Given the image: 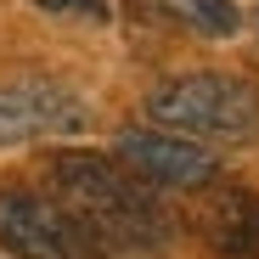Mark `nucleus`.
<instances>
[{
	"label": "nucleus",
	"instance_id": "f257e3e1",
	"mask_svg": "<svg viewBox=\"0 0 259 259\" xmlns=\"http://www.w3.org/2000/svg\"><path fill=\"white\" fill-rule=\"evenodd\" d=\"M57 203L91 231L102 248H163L175 220L169 208L147 192L141 175H124L118 163L96 152H57L46 163Z\"/></svg>",
	"mask_w": 259,
	"mask_h": 259
},
{
	"label": "nucleus",
	"instance_id": "f03ea898",
	"mask_svg": "<svg viewBox=\"0 0 259 259\" xmlns=\"http://www.w3.org/2000/svg\"><path fill=\"white\" fill-rule=\"evenodd\" d=\"M147 118L192 141L248 147L259 141V91L231 73H181L147 96Z\"/></svg>",
	"mask_w": 259,
	"mask_h": 259
},
{
	"label": "nucleus",
	"instance_id": "7ed1b4c3",
	"mask_svg": "<svg viewBox=\"0 0 259 259\" xmlns=\"http://www.w3.org/2000/svg\"><path fill=\"white\" fill-rule=\"evenodd\" d=\"M0 248L17 259H102L107 253L57 197H39L23 186L0 192Z\"/></svg>",
	"mask_w": 259,
	"mask_h": 259
},
{
	"label": "nucleus",
	"instance_id": "20e7f679",
	"mask_svg": "<svg viewBox=\"0 0 259 259\" xmlns=\"http://www.w3.org/2000/svg\"><path fill=\"white\" fill-rule=\"evenodd\" d=\"M84 107L68 84L57 79H6L0 84V147H23V141H46V136H79Z\"/></svg>",
	"mask_w": 259,
	"mask_h": 259
},
{
	"label": "nucleus",
	"instance_id": "39448f33",
	"mask_svg": "<svg viewBox=\"0 0 259 259\" xmlns=\"http://www.w3.org/2000/svg\"><path fill=\"white\" fill-rule=\"evenodd\" d=\"M118 163H130L147 186L163 192H186V186H208L214 163L203 147H192V136H175V130H118Z\"/></svg>",
	"mask_w": 259,
	"mask_h": 259
},
{
	"label": "nucleus",
	"instance_id": "423d86ee",
	"mask_svg": "<svg viewBox=\"0 0 259 259\" xmlns=\"http://www.w3.org/2000/svg\"><path fill=\"white\" fill-rule=\"evenodd\" d=\"M203 231L226 259H259V192L226 186L203 208Z\"/></svg>",
	"mask_w": 259,
	"mask_h": 259
},
{
	"label": "nucleus",
	"instance_id": "0eeeda50",
	"mask_svg": "<svg viewBox=\"0 0 259 259\" xmlns=\"http://www.w3.org/2000/svg\"><path fill=\"white\" fill-rule=\"evenodd\" d=\"M163 12L181 17V23L197 28V34H214V39H226V34L242 28V12L231 6V0H163Z\"/></svg>",
	"mask_w": 259,
	"mask_h": 259
},
{
	"label": "nucleus",
	"instance_id": "6e6552de",
	"mask_svg": "<svg viewBox=\"0 0 259 259\" xmlns=\"http://www.w3.org/2000/svg\"><path fill=\"white\" fill-rule=\"evenodd\" d=\"M46 12H102V0H39Z\"/></svg>",
	"mask_w": 259,
	"mask_h": 259
},
{
	"label": "nucleus",
	"instance_id": "1a4fd4ad",
	"mask_svg": "<svg viewBox=\"0 0 259 259\" xmlns=\"http://www.w3.org/2000/svg\"><path fill=\"white\" fill-rule=\"evenodd\" d=\"M253 23H259V12H253Z\"/></svg>",
	"mask_w": 259,
	"mask_h": 259
}]
</instances>
